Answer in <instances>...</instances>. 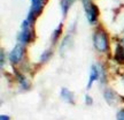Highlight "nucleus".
<instances>
[{"label":"nucleus","instance_id":"obj_1","mask_svg":"<svg viewBox=\"0 0 124 120\" xmlns=\"http://www.w3.org/2000/svg\"><path fill=\"white\" fill-rule=\"evenodd\" d=\"M93 45H94V49L100 53H106L109 50L108 32L101 26H99L93 34Z\"/></svg>","mask_w":124,"mask_h":120},{"label":"nucleus","instance_id":"obj_2","mask_svg":"<svg viewBox=\"0 0 124 120\" xmlns=\"http://www.w3.org/2000/svg\"><path fill=\"white\" fill-rule=\"evenodd\" d=\"M33 40H35V30L32 29V24H30V22L25 18L21 24V31L17 35V42L20 44L28 45Z\"/></svg>","mask_w":124,"mask_h":120},{"label":"nucleus","instance_id":"obj_3","mask_svg":"<svg viewBox=\"0 0 124 120\" xmlns=\"http://www.w3.org/2000/svg\"><path fill=\"white\" fill-rule=\"evenodd\" d=\"M82 4L84 6L89 23L90 24H95L98 22V18H99V7L92 0H82Z\"/></svg>","mask_w":124,"mask_h":120},{"label":"nucleus","instance_id":"obj_4","mask_svg":"<svg viewBox=\"0 0 124 120\" xmlns=\"http://www.w3.org/2000/svg\"><path fill=\"white\" fill-rule=\"evenodd\" d=\"M105 77H106V73H105V68L101 66V64L98 65H92L91 66V71H90V79L86 85V89H91L93 85L94 81L100 80L103 83L105 82Z\"/></svg>","mask_w":124,"mask_h":120},{"label":"nucleus","instance_id":"obj_5","mask_svg":"<svg viewBox=\"0 0 124 120\" xmlns=\"http://www.w3.org/2000/svg\"><path fill=\"white\" fill-rule=\"evenodd\" d=\"M44 0H31V7L27 16V20L30 22V24H33L37 18H39L41 15L44 10Z\"/></svg>","mask_w":124,"mask_h":120},{"label":"nucleus","instance_id":"obj_6","mask_svg":"<svg viewBox=\"0 0 124 120\" xmlns=\"http://www.w3.org/2000/svg\"><path fill=\"white\" fill-rule=\"evenodd\" d=\"M24 53H25V45L17 43V44L13 47V50L10 51V53H9V55H8L10 64H12V65H17V64H20V62L22 61L23 57H24Z\"/></svg>","mask_w":124,"mask_h":120},{"label":"nucleus","instance_id":"obj_7","mask_svg":"<svg viewBox=\"0 0 124 120\" xmlns=\"http://www.w3.org/2000/svg\"><path fill=\"white\" fill-rule=\"evenodd\" d=\"M14 74H15L16 79H17L18 84H20V88H21V89L24 90V91L30 90V88H31L30 81H29L27 77L24 76V74H23L22 72H20L18 69H15V68H14Z\"/></svg>","mask_w":124,"mask_h":120},{"label":"nucleus","instance_id":"obj_8","mask_svg":"<svg viewBox=\"0 0 124 120\" xmlns=\"http://www.w3.org/2000/svg\"><path fill=\"white\" fill-rule=\"evenodd\" d=\"M74 45V37L72 35H67L61 42V45H60V49H59V52H60V55L64 57L67 53V51L70 49L71 46Z\"/></svg>","mask_w":124,"mask_h":120},{"label":"nucleus","instance_id":"obj_9","mask_svg":"<svg viewBox=\"0 0 124 120\" xmlns=\"http://www.w3.org/2000/svg\"><path fill=\"white\" fill-rule=\"evenodd\" d=\"M103 98L109 105H114L116 102V93L111 88H106L103 90Z\"/></svg>","mask_w":124,"mask_h":120},{"label":"nucleus","instance_id":"obj_10","mask_svg":"<svg viewBox=\"0 0 124 120\" xmlns=\"http://www.w3.org/2000/svg\"><path fill=\"white\" fill-rule=\"evenodd\" d=\"M60 96H61L62 99L67 101L68 103H70V104H72V105H75V93L71 92L69 89L62 88L61 91H60Z\"/></svg>","mask_w":124,"mask_h":120},{"label":"nucleus","instance_id":"obj_11","mask_svg":"<svg viewBox=\"0 0 124 120\" xmlns=\"http://www.w3.org/2000/svg\"><path fill=\"white\" fill-rule=\"evenodd\" d=\"M114 59L117 64L120 65H123L124 64V46L121 44L116 45L115 49V54H114Z\"/></svg>","mask_w":124,"mask_h":120},{"label":"nucleus","instance_id":"obj_12","mask_svg":"<svg viewBox=\"0 0 124 120\" xmlns=\"http://www.w3.org/2000/svg\"><path fill=\"white\" fill-rule=\"evenodd\" d=\"M62 28H63V24H62V22L59 24L58 27L54 29L53 34H52V39H51V42H52V45H56V43L59 42V39L61 38V35H62Z\"/></svg>","mask_w":124,"mask_h":120},{"label":"nucleus","instance_id":"obj_13","mask_svg":"<svg viewBox=\"0 0 124 120\" xmlns=\"http://www.w3.org/2000/svg\"><path fill=\"white\" fill-rule=\"evenodd\" d=\"M75 2V0H61L60 1V5H61V10H62V15L63 18H66L67 14H68V10L70 9L71 5Z\"/></svg>","mask_w":124,"mask_h":120},{"label":"nucleus","instance_id":"obj_14","mask_svg":"<svg viewBox=\"0 0 124 120\" xmlns=\"http://www.w3.org/2000/svg\"><path fill=\"white\" fill-rule=\"evenodd\" d=\"M52 55H53V51H52V50H51V49L45 50L44 52L41 53V55H40L39 62H40V64H45V62H47L49 59L52 58Z\"/></svg>","mask_w":124,"mask_h":120},{"label":"nucleus","instance_id":"obj_15","mask_svg":"<svg viewBox=\"0 0 124 120\" xmlns=\"http://www.w3.org/2000/svg\"><path fill=\"white\" fill-rule=\"evenodd\" d=\"M5 58H6V54H5V50L1 49L0 50V62H1V68H4L5 66Z\"/></svg>","mask_w":124,"mask_h":120},{"label":"nucleus","instance_id":"obj_16","mask_svg":"<svg viewBox=\"0 0 124 120\" xmlns=\"http://www.w3.org/2000/svg\"><path fill=\"white\" fill-rule=\"evenodd\" d=\"M85 104L86 105H92L93 104V98L90 95H85Z\"/></svg>","mask_w":124,"mask_h":120},{"label":"nucleus","instance_id":"obj_17","mask_svg":"<svg viewBox=\"0 0 124 120\" xmlns=\"http://www.w3.org/2000/svg\"><path fill=\"white\" fill-rule=\"evenodd\" d=\"M116 120H124V109L120 110L116 114Z\"/></svg>","mask_w":124,"mask_h":120},{"label":"nucleus","instance_id":"obj_18","mask_svg":"<svg viewBox=\"0 0 124 120\" xmlns=\"http://www.w3.org/2000/svg\"><path fill=\"white\" fill-rule=\"evenodd\" d=\"M0 120H10V117L6 116V114H1L0 116Z\"/></svg>","mask_w":124,"mask_h":120},{"label":"nucleus","instance_id":"obj_19","mask_svg":"<svg viewBox=\"0 0 124 120\" xmlns=\"http://www.w3.org/2000/svg\"><path fill=\"white\" fill-rule=\"evenodd\" d=\"M120 98H121V99H122V101H123V103H124V96H122V95H121V96H120Z\"/></svg>","mask_w":124,"mask_h":120}]
</instances>
